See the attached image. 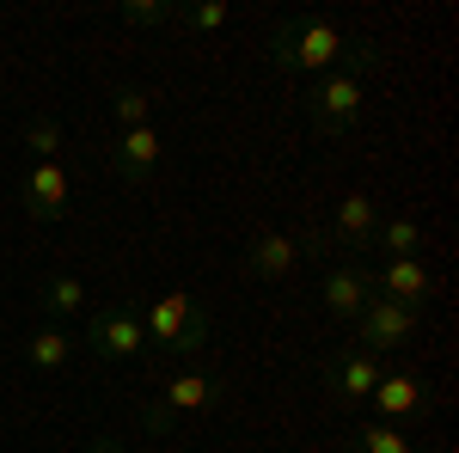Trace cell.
Returning <instances> with one entry per match:
<instances>
[{
    "mask_svg": "<svg viewBox=\"0 0 459 453\" xmlns=\"http://www.w3.org/2000/svg\"><path fill=\"white\" fill-rule=\"evenodd\" d=\"M25 147H31L37 160H56V153H62V123H56V117H31V123H25Z\"/></svg>",
    "mask_w": 459,
    "mask_h": 453,
    "instance_id": "cell-20",
    "label": "cell"
},
{
    "mask_svg": "<svg viewBox=\"0 0 459 453\" xmlns=\"http://www.w3.org/2000/svg\"><path fill=\"white\" fill-rule=\"evenodd\" d=\"M142 331H147V344H160L172 362H190V355H203L209 349V313L196 307V294H160L153 307H147L142 318Z\"/></svg>",
    "mask_w": 459,
    "mask_h": 453,
    "instance_id": "cell-2",
    "label": "cell"
},
{
    "mask_svg": "<svg viewBox=\"0 0 459 453\" xmlns=\"http://www.w3.org/2000/svg\"><path fill=\"white\" fill-rule=\"evenodd\" d=\"M307 257V245L300 240H288V233H257V240L246 245V270L257 282H282L294 276V264Z\"/></svg>",
    "mask_w": 459,
    "mask_h": 453,
    "instance_id": "cell-12",
    "label": "cell"
},
{
    "mask_svg": "<svg viewBox=\"0 0 459 453\" xmlns=\"http://www.w3.org/2000/svg\"><path fill=\"white\" fill-rule=\"evenodd\" d=\"M411 331H417V313H411V307H398V301H380V294L355 313V349H368V355L411 344Z\"/></svg>",
    "mask_w": 459,
    "mask_h": 453,
    "instance_id": "cell-5",
    "label": "cell"
},
{
    "mask_svg": "<svg viewBox=\"0 0 459 453\" xmlns=\"http://www.w3.org/2000/svg\"><path fill=\"white\" fill-rule=\"evenodd\" d=\"M374 294L380 301H398V307H429V294H435V276H429L423 257H386L380 264V276H374Z\"/></svg>",
    "mask_w": 459,
    "mask_h": 453,
    "instance_id": "cell-8",
    "label": "cell"
},
{
    "mask_svg": "<svg viewBox=\"0 0 459 453\" xmlns=\"http://www.w3.org/2000/svg\"><path fill=\"white\" fill-rule=\"evenodd\" d=\"M361 110H368V86L350 68L318 74L313 92H307V123H313L318 135H350L355 123H361Z\"/></svg>",
    "mask_w": 459,
    "mask_h": 453,
    "instance_id": "cell-3",
    "label": "cell"
},
{
    "mask_svg": "<svg viewBox=\"0 0 459 453\" xmlns=\"http://www.w3.org/2000/svg\"><path fill=\"white\" fill-rule=\"evenodd\" d=\"M380 374H386L380 355H368V349H355V344L325 362V386H331L337 398H368V392L380 386Z\"/></svg>",
    "mask_w": 459,
    "mask_h": 453,
    "instance_id": "cell-10",
    "label": "cell"
},
{
    "mask_svg": "<svg viewBox=\"0 0 459 453\" xmlns=\"http://www.w3.org/2000/svg\"><path fill=\"white\" fill-rule=\"evenodd\" d=\"M86 453H129V448H123L117 435H99V441H92V448H86Z\"/></svg>",
    "mask_w": 459,
    "mask_h": 453,
    "instance_id": "cell-23",
    "label": "cell"
},
{
    "mask_svg": "<svg viewBox=\"0 0 459 453\" xmlns=\"http://www.w3.org/2000/svg\"><path fill=\"white\" fill-rule=\"evenodd\" d=\"M417 245H423V227L411 214H392V221H380V233H374V251H386V257H417Z\"/></svg>",
    "mask_w": 459,
    "mask_h": 453,
    "instance_id": "cell-16",
    "label": "cell"
},
{
    "mask_svg": "<svg viewBox=\"0 0 459 453\" xmlns=\"http://www.w3.org/2000/svg\"><path fill=\"white\" fill-rule=\"evenodd\" d=\"M214 405H221V386H214L203 368H178L172 380L160 386V405L147 411V429L166 435V429H178V417H203Z\"/></svg>",
    "mask_w": 459,
    "mask_h": 453,
    "instance_id": "cell-4",
    "label": "cell"
},
{
    "mask_svg": "<svg viewBox=\"0 0 459 453\" xmlns=\"http://www.w3.org/2000/svg\"><path fill=\"white\" fill-rule=\"evenodd\" d=\"M368 398H374V411H386V417H417L429 405V392H423L417 374H380V386H374Z\"/></svg>",
    "mask_w": 459,
    "mask_h": 453,
    "instance_id": "cell-14",
    "label": "cell"
},
{
    "mask_svg": "<svg viewBox=\"0 0 459 453\" xmlns=\"http://www.w3.org/2000/svg\"><path fill=\"white\" fill-rule=\"evenodd\" d=\"M147 110H153V99H147L142 86H117V99H110L117 129H147Z\"/></svg>",
    "mask_w": 459,
    "mask_h": 453,
    "instance_id": "cell-19",
    "label": "cell"
},
{
    "mask_svg": "<svg viewBox=\"0 0 459 453\" xmlns=\"http://www.w3.org/2000/svg\"><path fill=\"white\" fill-rule=\"evenodd\" d=\"M68 355H74V337L62 331V325H43V331H31V344H25V362L43 368V374H62Z\"/></svg>",
    "mask_w": 459,
    "mask_h": 453,
    "instance_id": "cell-15",
    "label": "cell"
},
{
    "mask_svg": "<svg viewBox=\"0 0 459 453\" xmlns=\"http://www.w3.org/2000/svg\"><path fill=\"white\" fill-rule=\"evenodd\" d=\"M172 25H190V31H221L227 25V0H203V6H178Z\"/></svg>",
    "mask_w": 459,
    "mask_h": 453,
    "instance_id": "cell-22",
    "label": "cell"
},
{
    "mask_svg": "<svg viewBox=\"0 0 459 453\" xmlns=\"http://www.w3.org/2000/svg\"><path fill=\"white\" fill-rule=\"evenodd\" d=\"M276 74H331L343 62V31L331 19H282L270 37Z\"/></svg>",
    "mask_w": 459,
    "mask_h": 453,
    "instance_id": "cell-1",
    "label": "cell"
},
{
    "mask_svg": "<svg viewBox=\"0 0 459 453\" xmlns=\"http://www.w3.org/2000/svg\"><path fill=\"white\" fill-rule=\"evenodd\" d=\"M86 344H92V355H105V362H129V355L147 349V331L129 307H99L92 325H86Z\"/></svg>",
    "mask_w": 459,
    "mask_h": 453,
    "instance_id": "cell-6",
    "label": "cell"
},
{
    "mask_svg": "<svg viewBox=\"0 0 459 453\" xmlns=\"http://www.w3.org/2000/svg\"><path fill=\"white\" fill-rule=\"evenodd\" d=\"M110 172L123 178V184H147V178L160 172V135L153 129H117V141H110Z\"/></svg>",
    "mask_w": 459,
    "mask_h": 453,
    "instance_id": "cell-9",
    "label": "cell"
},
{
    "mask_svg": "<svg viewBox=\"0 0 459 453\" xmlns=\"http://www.w3.org/2000/svg\"><path fill=\"white\" fill-rule=\"evenodd\" d=\"M43 307H49L56 318H80V313H86V282H80V276H49Z\"/></svg>",
    "mask_w": 459,
    "mask_h": 453,
    "instance_id": "cell-18",
    "label": "cell"
},
{
    "mask_svg": "<svg viewBox=\"0 0 459 453\" xmlns=\"http://www.w3.org/2000/svg\"><path fill=\"white\" fill-rule=\"evenodd\" d=\"M178 19V6L172 0H123V25H172Z\"/></svg>",
    "mask_w": 459,
    "mask_h": 453,
    "instance_id": "cell-21",
    "label": "cell"
},
{
    "mask_svg": "<svg viewBox=\"0 0 459 453\" xmlns=\"http://www.w3.org/2000/svg\"><path fill=\"white\" fill-rule=\"evenodd\" d=\"M350 453H417V441L404 429H392V423H368V429H355Z\"/></svg>",
    "mask_w": 459,
    "mask_h": 453,
    "instance_id": "cell-17",
    "label": "cell"
},
{
    "mask_svg": "<svg viewBox=\"0 0 459 453\" xmlns=\"http://www.w3.org/2000/svg\"><path fill=\"white\" fill-rule=\"evenodd\" d=\"M368 301H374V270H361V264H337V270L325 276V313L355 318Z\"/></svg>",
    "mask_w": 459,
    "mask_h": 453,
    "instance_id": "cell-13",
    "label": "cell"
},
{
    "mask_svg": "<svg viewBox=\"0 0 459 453\" xmlns=\"http://www.w3.org/2000/svg\"><path fill=\"white\" fill-rule=\"evenodd\" d=\"M374 233H380V214H374V196L368 190H350L343 203H337V221H331V240L343 245V251H374Z\"/></svg>",
    "mask_w": 459,
    "mask_h": 453,
    "instance_id": "cell-11",
    "label": "cell"
},
{
    "mask_svg": "<svg viewBox=\"0 0 459 453\" xmlns=\"http://www.w3.org/2000/svg\"><path fill=\"white\" fill-rule=\"evenodd\" d=\"M68 196H74V178L56 160H37L31 172H25V184H19V203H25L31 221H62L68 214Z\"/></svg>",
    "mask_w": 459,
    "mask_h": 453,
    "instance_id": "cell-7",
    "label": "cell"
}]
</instances>
